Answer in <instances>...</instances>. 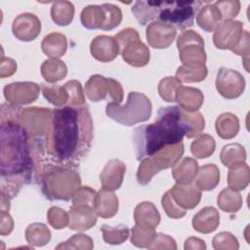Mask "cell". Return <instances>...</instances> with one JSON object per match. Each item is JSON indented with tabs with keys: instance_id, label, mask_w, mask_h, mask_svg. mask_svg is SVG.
I'll use <instances>...</instances> for the list:
<instances>
[{
	"instance_id": "cell-36",
	"label": "cell",
	"mask_w": 250,
	"mask_h": 250,
	"mask_svg": "<svg viewBox=\"0 0 250 250\" xmlns=\"http://www.w3.org/2000/svg\"><path fill=\"white\" fill-rule=\"evenodd\" d=\"M24 234L27 243L33 247L44 246L51 239V231L49 228L42 223L30 224L26 228Z\"/></svg>"
},
{
	"instance_id": "cell-21",
	"label": "cell",
	"mask_w": 250,
	"mask_h": 250,
	"mask_svg": "<svg viewBox=\"0 0 250 250\" xmlns=\"http://www.w3.org/2000/svg\"><path fill=\"white\" fill-rule=\"evenodd\" d=\"M220 224V214L212 206H206L192 218V228L200 233H210L217 229Z\"/></svg>"
},
{
	"instance_id": "cell-33",
	"label": "cell",
	"mask_w": 250,
	"mask_h": 250,
	"mask_svg": "<svg viewBox=\"0 0 250 250\" xmlns=\"http://www.w3.org/2000/svg\"><path fill=\"white\" fill-rule=\"evenodd\" d=\"M41 74L49 83H56L63 79L67 74L66 64L59 59H49L41 65Z\"/></svg>"
},
{
	"instance_id": "cell-27",
	"label": "cell",
	"mask_w": 250,
	"mask_h": 250,
	"mask_svg": "<svg viewBox=\"0 0 250 250\" xmlns=\"http://www.w3.org/2000/svg\"><path fill=\"white\" fill-rule=\"evenodd\" d=\"M162 1H136L131 11L140 24L146 25L149 21L158 18Z\"/></svg>"
},
{
	"instance_id": "cell-30",
	"label": "cell",
	"mask_w": 250,
	"mask_h": 250,
	"mask_svg": "<svg viewBox=\"0 0 250 250\" xmlns=\"http://www.w3.org/2000/svg\"><path fill=\"white\" fill-rule=\"evenodd\" d=\"M221 21V14L214 4L203 6L196 14V23L207 32L214 31Z\"/></svg>"
},
{
	"instance_id": "cell-2",
	"label": "cell",
	"mask_w": 250,
	"mask_h": 250,
	"mask_svg": "<svg viewBox=\"0 0 250 250\" xmlns=\"http://www.w3.org/2000/svg\"><path fill=\"white\" fill-rule=\"evenodd\" d=\"M93 121L87 105L52 109L45 135V149L58 165L74 167L90 150Z\"/></svg>"
},
{
	"instance_id": "cell-29",
	"label": "cell",
	"mask_w": 250,
	"mask_h": 250,
	"mask_svg": "<svg viewBox=\"0 0 250 250\" xmlns=\"http://www.w3.org/2000/svg\"><path fill=\"white\" fill-rule=\"evenodd\" d=\"M215 128L220 138L229 140L237 135L239 131V120L235 114L224 112L217 117Z\"/></svg>"
},
{
	"instance_id": "cell-28",
	"label": "cell",
	"mask_w": 250,
	"mask_h": 250,
	"mask_svg": "<svg viewBox=\"0 0 250 250\" xmlns=\"http://www.w3.org/2000/svg\"><path fill=\"white\" fill-rule=\"evenodd\" d=\"M195 186L202 191L214 189L220 183V170L215 164H205L198 168Z\"/></svg>"
},
{
	"instance_id": "cell-50",
	"label": "cell",
	"mask_w": 250,
	"mask_h": 250,
	"mask_svg": "<svg viewBox=\"0 0 250 250\" xmlns=\"http://www.w3.org/2000/svg\"><path fill=\"white\" fill-rule=\"evenodd\" d=\"M161 205L166 215L172 219H181L186 215V210L181 208L174 200L170 189L167 190L161 198Z\"/></svg>"
},
{
	"instance_id": "cell-42",
	"label": "cell",
	"mask_w": 250,
	"mask_h": 250,
	"mask_svg": "<svg viewBox=\"0 0 250 250\" xmlns=\"http://www.w3.org/2000/svg\"><path fill=\"white\" fill-rule=\"evenodd\" d=\"M156 236L155 229L136 225L132 229L131 243L139 248H148Z\"/></svg>"
},
{
	"instance_id": "cell-45",
	"label": "cell",
	"mask_w": 250,
	"mask_h": 250,
	"mask_svg": "<svg viewBox=\"0 0 250 250\" xmlns=\"http://www.w3.org/2000/svg\"><path fill=\"white\" fill-rule=\"evenodd\" d=\"M94 244L90 236L84 233H76L68 238L66 241L60 243L56 249H82V250H91L93 249Z\"/></svg>"
},
{
	"instance_id": "cell-40",
	"label": "cell",
	"mask_w": 250,
	"mask_h": 250,
	"mask_svg": "<svg viewBox=\"0 0 250 250\" xmlns=\"http://www.w3.org/2000/svg\"><path fill=\"white\" fill-rule=\"evenodd\" d=\"M101 230L103 232V238L104 242L111 245L123 243L128 239L130 234V230L125 225H118L115 227L103 225Z\"/></svg>"
},
{
	"instance_id": "cell-26",
	"label": "cell",
	"mask_w": 250,
	"mask_h": 250,
	"mask_svg": "<svg viewBox=\"0 0 250 250\" xmlns=\"http://www.w3.org/2000/svg\"><path fill=\"white\" fill-rule=\"evenodd\" d=\"M41 48L43 53L51 59H59L66 52L67 39L62 33L52 32L43 38Z\"/></svg>"
},
{
	"instance_id": "cell-46",
	"label": "cell",
	"mask_w": 250,
	"mask_h": 250,
	"mask_svg": "<svg viewBox=\"0 0 250 250\" xmlns=\"http://www.w3.org/2000/svg\"><path fill=\"white\" fill-rule=\"evenodd\" d=\"M101 6L104 9L105 15V21L102 30H111L117 27L122 21V12L120 8L109 3H104Z\"/></svg>"
},
{
	"instance_id": "cell-51",
	"label": "cell",
	"mask_w": 250,
	"mask_h": 250,
	"mask_svg": "<svg viewBox=\"0 0 250 250\" xmlns=\"http://www.w3.org/2000/svg\"><path fill=\"white\" fill-rule=\"evenodd\" d=\"M214 6L219 10L223 21L234 19L240 11V2L237 0H224L217 1Z\"/></svg>"
},
{
	"instance_id": "cell-8",
	"label": "cell",
	"mask_w": 250,
	"mask_h": 250,
	"mask_svg": "<svg viewBox=\"0 0 250 250\" xmlns=\"http://www.w3.org/2000/svg\"><path fill=\"white\" fill-rule=\"evenodd\" d=\"M177 48L184 66L198 68L205 65L207 57L204 50V40L196 31H183L177 39Z\"/></svg>"
},
{
	"instance_id": "cell-5",
	"label": "cell",
	"mask_w": 250,
	"mask_h": 250,
	"mask_svg": "<svg viewBox=\"0 0 250 250\" xmlns=\"http://www.w3.org/2000/svg\"><path fill=\"white\" fill-rule=\"evenodd\" d=\"M151 111L150 100L145 94L139 92H130L124 105L110 102L105 107V113L109 118L125 126H133L148 120Z\"/></svg>"
},
{
	"instance_id": "cell-4",
	"label": "cell",
	"mask_w": 250,
	"mask_h": 250,
	"mask_svg": "<svg viewBox=\"0 0 250 250\" xmlns=\"http://www.w3.org/2000/svg\"><path fill=\"white\" fill-rule=\"evenodd\" d=\"M43 194L50 200L67 201L81 187V178L72 166L47 164L39 172Z\"/></svg>"
},
{
	"instance_id": "cell-22",
	"label": "cell",
	"mask_w": 250,
	"mask_h": 250,
	"mask_svg": "<svg viewBox=\"0 0 250 250\" xmlns=\"http://www.w3.org/2000/svg\"><path fill=\"white\" fill-rule=\"evenodd\" d=\"M175 102L186 111H197L204 102V96L197 88L181 86L176 91Z\"/></svg>"
},
{
	"instance_id": "cell-44",
	"label": "cell",
	"mask_w": 250,
	"mask_h": 250,
	"mask_svg": "<svg viewBox=\"0 0 250 250\" xmlns=\"http://www.w3.org/2000/svg\"><path fill=\"white\" fill-rule=\"evenodd\" d=\"M182 83L172 76H167L162 78L158 83V94L162 100L167 103H174L176 97V91Z\"/></svg>"
},
{
	"instance_id": "cell-57",
	"label": "cell",
	"mask_w": 250,
	"mask_h": 250,
	"mask_svg": "<svg viewBox=\"0 0 250 250\" xmlns=\"http://www.w3.org/2000/svg\"><path fill=\"white\" fill-rule=\"evenodd\" d=\"M14 229V221L9 214V211L1 210L0 212V234L5 236L12 232Z\"/></svg>"
},
{
	"instance_id": "cell-25",
	"label": "cell",
	"mask_w": 250,
	"mask_h": 250,
	"mask_svg": "<svg viewBox=\"0 0 250 250\" xmlns=\"http://www.w3.org/2000/svg\"><path fill=\"white\" fill-rule=\"evenodd\" d=\"M198 168V163L194 158L185 157L173 166L172 176L177 184H190L194 181Z\"/></svg>"
},
{
	"instance_id": "cell-58",
	"label": "cell",
	"mask_w": 250,
	"mask_h": 250,
	"mask_svg": "<svg viewBox=\"0 0 250 250\" xmlns=\"http://www.w3.org/2000/svg\"><path fill=\"white\" fill-rule=\"evenodd\" d=\"M185 250H205L206 249V244L205 242L198 238V237H193L190 236L188 237L186 241H185V246H184Z\"/></svg>"
},
{
	"instance_id": "cell-20",
	"label": "cell",
	"mask_w": 250,
	"mask_h": 250,
	"mask_svg": "<svg viewBox=\"0 0 250 250\" xmlns=\"http://www.w3.org/2000/svg\"><path fill=\"white\" fill-rule=\"evenodd\" d=\"M121 56L128 64L135 67H143L148 63L150 52L146 44L141 40H136L122 48Z\"/></svg>"
},
{
	"instance_id": "cell-56",
	"label": "cell",
	"mask_w": 250,
	"mask_h": 250,
	"mask_svg": "<svg viewBox=\"0 0 250 250\" xmlns=\"http://www.w3.org/2000/svg\"><path fill=\"white\" fill-rule=\"evenodd\" d=\"M17 71V62L11 58H5L1 56L0 62V77L5 78L13 75Z\"/></svg>"
},
{
	"instance_id": "cell-10",
	"label": "cell",
	"mask_w": 250,
	"mask_h": 250,
	"mask_svg": "<svg viewBox=\"0 0 250 250\" xmlns=\"http://www.w3.org/2000/svg\"><path fill=\"white\" fill-rule=\"evenodd\" d=\"M52 110L46 107L31 106L21 109L19 122L26 133L35 139H41L46 135Z\"/></svg>"
},
{
	"instance_id": "cell-18",
	"label": "cell",
	"mask_w": 250,
	"mask_h": 250,
	"mask_svg": "<svg viewBox=\"0 0 250 250\" xmlns=\"http://www.w3.org/2000/svg\"><path fill=\"white\" fill-rule=\"evenodd\" d=\"M126 172V165L119 159L113 158L107 161L101 172L100 180L102 188L108 190L118 189L124 179Z\"/></svg>"
},
{
	"instance_id": "cell-39",
	"label": "cell",
	"mask_w": 250,
	"mask_h": 250,
	"mask_svg": "<svg viewBox=\"0 0 250 250\" xmlns=\"http://www.w3.org/2000/svg\"><path fill=\"white\" fill-rule=\"evenodd\" d=\"M216 148V143L212 136L208 134H203L190 145L191 153L199 159L207 158L211 156Z\"/></svg>"
},
{
	"instance_id": "cell-24",
	"label": "cell",
	"mask_w": 250,
	"mask_h": 250,
	"mask_svg": "<svg viewBox=\"0 0 250 250\" xmlns=\"http://www.w3.org/2000/svg\"><path fill=\"white\" fill-rule=\"evenodd\" d=\"M160 214L153 203L144 201L139 203L134 211L136 225L144 228L155 229L160 223Z\"/></svg>"
},
{
	"instance_id": "cell-48",
	"label": "cell",
	"mask_w": 250,
	"mask_h": 250,
	"mask_svg": "<svg viewBox=\"0 0 250 250\" xmlns=\"http://www.w3.org/2000/svg\"><path fill=\"white\" fill-rule=\"evenodd\" d=\"M63 87L68 94V104L72 106H80L85 104V96L82 90L81 83L77 80L66 82Z\"/></svg>"
},
{
	"instance_id": "cell-41",
	"label": "cell",
	"mask_w": 250,
	"mask_h": 250,
	"mask_svg": "<svg viewBox=\"0 0 250 250\" xmlns=\"http://www.w3.org/2000/svg\"><path fill=\"white\" fill-rule=\"evenodd\" d=\"M44 98L56 106H62L68 103V94L63 86L41 84Z\"/></svg>"
},
{
	"instance_id": "cell-15",
	"label": "cell",
	"mask_w": 250,
	"mask_h": 250,
	"mask_svg": "<svg viewBox=\"0 0 250 250\" xmlns=\"http://www.w3.org/2000/svg\"><path fill=\"white\" fill-rule=\"evenodd\" d=\"M176 28L159 21H152L148 24L146 31L147 43L155 49L168 48L176 37Z\"/></svg>"
},
{
	"instance_id": "cell-31",
	"label": "cell",
	"mask_w": 250,
	"mask_h": 250,
	"mask_svg": "<svg viewBox=\"0 0 250 250\" xmlns=\"http://www.w3.org/2000/svg\"><path fill=\"white\" fill-rule=\"evenodd\" d=\"M249 181L250 170L245 162L229 167L228 173V185L229 188L235 190H243L248 187Z\"/></svg>"
},
{
	"instance_id": "cell-9",
	"label": "cell",
	"mask_w": 250,
	"mask_h": 250,
	"mask_svg": "<svg viewBox=\"0 0 250 250\" xmlns=\"http://www.w3.org/2000/svg\"><path fill=\"white\" fill-rule=\"evenodd\" d=\"M85 94L91 102H100L110 99L111 102L120 104L123 101L121 84L113 78H106L101 74L90 76L85 84Z\"/></svg>"
},
{
	"instance_id": "cell-49",
	"label": "cell",
	"mask_w": 250,
	"mask_h": 250,
	"mask_svg": "<svg viewBox=\"0 0 250 250\" xmlns=\"http://www.w3.org/2000/svg\"><path fill=\"white\" fill-rule=\"evenodd\" d=\"M47 220L51 227L55 229H62L68 226L69 217L68 214L62 208L53 206L47 212Z\"/></svg>"
},
{
	"instance_id": "cell-19",
	"label": "cell",
	"mask_w": 250,
	"mask_h": 250,
	"mask_svg": "<svg viewBox=\"0 0 250 250\" xmlns=\"http://www.w3.org/2000/svg\"><path fill=\"white\" fill-rule=\"evenodd\" d=\"M170 191L176 203L185 210L193 209L201 199V190L192 183L186 185L176 183Z\"/></svg>"
},
{
	"instance_id": "cell-47",
	"label": "cell",
	"mask_w": 250,
	"mask_h": 250,
	"mask_svg": "<svg viewBox=\"0 0 250 250\" xmlns=\"http://www.w3.org/2000/svg\"><path fill=\"white\" fill-rule=\"evenodd\" d=\"M212 245L216 250H237L239 248L237 238L228 231H222L216 234L213 237Z\"/></svg>"
},
{
	"instance_id": "cell-23",
	"label": "cell",
	"mask_w": 250,
	"mask_h": 250,
	"mask_svg": "<svg viewBox=\"0 0 250 250\" xmlns=\"http://www.w3.org/2000/svg\"><path fill=\"white\" fill-rule=\"evenodd\" d=\"M118 197L112 190L102 188L98 191L94 209L98 216L104 219L111 218L118 211Z\"/></svg>"
},
{
	"instance_id": "cell-53",
	"label": "cell",
	"mask_w": 250,
	"mask_h": 250,
	"mask_svg": "<svg viewBox=\"0 0 250 250\" xmlns=\"http://www.w3.org/2000/svg\"><path fill=\"white\" fill-rule=\"evenodd\" d=\"M236 55H239L243 59V63L246 71H249L248 67V61H249V55H250V36L248 30H243L242 36L238 44L234 49L231 50Z\"/></svg>"
},
{
	"instance_id": "cell-14",
	"label": "cell",
	"mask_w": 250,
	"mask_h": 250,
	"mask_svg": "<svg viewBox=\"0 0 250 250\" xmlns=\"http://www.w3.org/2000/svg\"><path fill=\"white\" fill-rule=\"evenodd\" d=\"M14 36L24 42L37 38L41 31V21L37 16L31 13H23L16 17L12 24Z\"/></svg>"
},
{
	"instance_id": "cell-38",
	"label": "cell",
	"mask_w": 250,
	"mask_h": 250,
	"mask_svg": "<svg viewBox=\"0 0 250 250\" xmlns=\"http://www.w3.org/2000/svg\"><path fill=\"white\" fill-rule=\"evenodd\" d=\"M181 117L185 123L188 132L186 136L188 139L197 137L202 133L205 128V120L201 112L197 111H186L181 108Z\"/></svg>"
},
{
	"instance_id": "cell-3",
	"label": "cell",
	"mask_w": 250,
	"mask_h": 250,
	"mask_svg": "<svg viewBox=\"0 0 250 250\" xmlns=\"http://www.w3.org/2000/svg\"><path fill=\"white\" fill-rule=\"evenodd\" d=\"M187 132L180 106L159 108L153 123L139 126L133 131L132 138L137 159L141 161L166 146L181 143Z\"/></svg>"
},
{
	"instance_id": "cell-7",
	"label": "cell",
	"mask_w": 250,
	"mask_h": 250,
	"mask_svg": "<svg viewBox=\"0 0 250 250\" xmlns=\"http://www.w3.org/2000/svg\"><path fill=\"white\" fill-rule=\"evenodd\" d=\"M202 1H162L158 21L184 30L193 25L194 18L201 8Z\"/></svg>"
},
{
	"instance_id": "cell-12",
	"label": "cell",
	"mask_w": 250,
	"mask_h": 250,
	"mask_svg": "<svg viewBox=\"0 0 250 250\" xmlns=\"http://www.w3.org/2000/svg\"><path fill=\"white\" fill-rule=\"evenodd\" d=\"M243 30V23L239 21H223L214 30L213 43L218 49L231 51L240 41Z\"/></svg>"
},
{
	"instance_id": "cell-17",
	"label": "cell",
	"mask_w": 250,
	"mask_h": 250,
	"mask_svg": "<svg viewBox=\"0 0 250 250\" xmlns=\"http://www.w3.org/2000/svg\"><path fill=\"white\" fill-rule=\"evenodd\" d=\"M90 52L94 59L102 62L113 61L120 52V47L114 37L99 35L95 37L90 45Z\"/></svg>"
},
{
	"instance_id": "cell-35",
	"label": "cell",
	"mask_w": 250,
	"mask_h": 250,
	"mask_svg": "<svg viewBox=\"0 0 250 250\" xmlns=\"http://www.w3.org/2000/svg\"><path fill=\"white\" fill-rule=\"evenodd\" d=\"M74 5L69 1H56L51 7V18L60 26L68 25L74 17Z\"/></svg>"
},
{
	"instance_id": "cell-13",
	"label": "cell",
	"mask_w": 250,
	"mask_h": 250,
	"mask_svg": "<svg viewBox=\"0 0 250 250\" xmlns=\"http://www.w3.org/2000/svg\"><path fill=\"white\" fill-rule=\"evenodd\" d=\"M39 85L29 81L10 83L3 89L6 101L9 104L18 106L35 102L39 96Z\"/></svg>"
},
{
	"instance_id": "cell-55",
	"label": "cell",
	"mask_w": 250,
	"mask_h": 250,
	"mask_svg": "<svg viewBox=\"0 0 250 250\" xmlns=\"http://www.w3.org/2000/svg\"><path fill=\"white\" fill-rule=\"evenodd\" d=\"M114 38L117 41L120 49H122L127 44H129L133 41H136V40H140V35L136 29L127 27V28L122 29L120 32H118L114 36Z\"/></svg>"
},
{
	"instance_id": "cell-34",
	"label": "cell",
	"mask_w": 250,
	"mask_h": 250,
	"mask_svg": "<svg viewBox=\"0 0 250 250\" xmlns=\"http://www.w3.org/2000/svg\"><path fill=\"white\" fill-rule=\"evenodd\" d=\"M219 208L227 213H235L242 207V197L238 190L231 188H224L217 197Z\"/></svg>"
},
{
	"instance_id": "cell-16",
	"label": "cell",
	"mask_w": 250,
	"mask_h": 250,
	"mask_svg": "<svg viewBox=\"0 0 250 250\" xmlns=\"http://www.w3.org/2000/svg\"><path fill=\"white\" fill-rule=\"evenodd\" d=\"M97 213L92 206L86 204L72 205L68 211V228L77 231H85L97 223Z\"/></svg>"
},
{
	"instance_id": "cell-1",
	"label": "cell",
	"mask_w": 250,
	"mask_h": 250,
	"mask_svg": "<svg viewBox=\"0 0 250 250\" xmlns=\"http://www.w3.org/2000/svg\"><path fill=\"white\" fill-rule=\"evenodd\" d=\"M1 194L12 199L22 185L39 175L43 143L31 138L19 119H0Z\"/></svg>"
},
{
	"instance_id": "cell-11",
	"label": "cell",
	"mask_w": 250,
	"mask_h": 250,
	"mask_svg": "<svg viewBox=\"0 0 250 250\" xmlns=\"http://www.w3.org/2000/svg\"><path fill=\"white\" fill-rule=\"evenodd\" d=\"M216 89L226 99H236L245 89V79L234 69L221 67L216 77Z\"/></svg>"
},
{
	"instance_id": "cell-52",
	"label": "cell",
	"mask_w": 250,
	"mask_h": 250,
	"mask_svg": "<svg viewBox=\"0 0 250 250\" xmlns=\"http://www.w3.org/2000/svg\"><path fill=\"white\" fill-rule=\"evenodd\" d=\"M98 192L90 187H80L72 196V205L86 204L95 207Z\"/></svg>"
},
{
	"instance_id": "cell-37",
	"label": "cell",
	"mask_w": 250,
	"mask_h": 250,
	"mask_svg": "<svg viewBox=\"0 0 250 250\" xmlns=\"http://www.w3.org/2000/svg\"><path fill=\"white\" fill-rule=\"evenodd\" d=\"M220 159L224 166L229 168L238 163L245 162L246 150L240 144H229L223 146L220 153Z\"/></svg>"
},
{
	"instance_id": "cell-6",
	"label": "cell",
	"mask_w": 250,
	"mask_h": 250,
	"mask_svg": "<svg viewBox=\"0 0 250 250\" xmlns=\"http://www.w3.org/2000/svg\"><path fill=\"white\" fill-rule=\"evenodd\" d=\"M184 145L178 143L166 146L153 154L142 159L137 170V181L140 185H147L153 176L161 170L173 167L183 156Z\"/></svg>"
},
{
	"instance_id": "cell-43",
	"label": "cell",
	"mask_w": 250,
	"mask_h": 250,
	"mask_svg": "<svg viewBox=\"0 0 250 250\" xmlns=\"http://www.w3.org/2000/svg\"><path fill=\"white\" fill-rule=\"evenodd\" d=\"M208 74L207 67L204 65L198 68H188L184 65L178 67L176 71V78L180 82L194 83L203 81Z\"/></svg>"
},
{
	"instance_id": "cell-54",
	"label": "cell",
	"mask_w": 250,
	"mask_h": 250,
	"mask_svg": "<svg viewBox=\"0 0 250 250\" xmlns=\"http://www.w3.org/2000/svg\"><path fill=\"white\" fill-rule=\"evenodd\" d=\"M148 249H168V250H176L177 243L174 238L171 236L164 234L162 232L156 233L155 238L152 243L149 245Z\"/></svg>"
},
{
	"instance_id": "cell-32",
	"label": "cell",
	"mask_w": 250,
	"mask_h": 250,
	"mask_svg": "<svg viewBox=\"0 0 250 250\" xmlns=\"http://www.w3.org/2000/svg\"><path fill=\"white\" fill-rule=\"evenodd\" d=\"M105 21L104 11L101 5H89L80 15L82 25L88 29H102Z\"/></svg>"
}]
</instances>
